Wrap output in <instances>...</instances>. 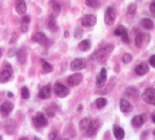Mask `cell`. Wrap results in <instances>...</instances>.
<instances>
[{
	"instance_id": "cell-27",
	"label": "cell",
	"mask_w": 155,
	"mask_h": 140,
	"mask_svg": "<svg viewBox=\"0 0 155 140\" xmlns=\"http://www.w3.org/2000/svg\"><path fill=\"white\" fill-rule=\"evenodd\" d=\"M48 28L51 29L52 32H56L57 30V24H56V19L54 16L50 17V21H48Z\"/></svg>"
},
{
	"instance_id": "cell-33",
	"label": "cell",
	"mask_w": 155,
	"mask_h": 140,
	"mask_svg": "<svg viewBox=\"0 0 155 140\" xmlns=\"http://www.w3.org/2000/svg\"><path fill=\"white\" fill-rule=\"evenodd\" d=\"M135 12H136V5L131 3V5H129L128 8H127V14H128V15H133Z\"/></svg>"
},
{
	"instance_id": "cell-26",
	"label": "cell",
	"mask_w": 155,
	"mask_h": 140,
	"mask_svg": "<svg viewBox=\"0 0 155 140\" xmlns=\"http://www.w3.org/2000/svg\"><path fill=\"white\" fill-rule=\"evenodd\" d=\"M42 69H43L44 73H50L53 71V66L51 64H48V62L42 61Z\"/></svg>"
},
{
	"instance_id": "cell-6",
	"label": "cell",
	"mask_w": 155,
	"mask_h": 140,
	"mask_svg": "<svg viewBox=\"0 0 155 140\" xmlns=\"http://www.w3.org/2000/svg\"><path fill=\"white\" fill-rule=\"evenodd\" d=\"M54 89H55V94L58 97H61V98H65L69 94V88L66 87L65 85H63L61 83H56L55 86H54Z\"/></svg>"
},
{
	"instance_id": "cell-8",
	"label": "cell",
	"mask_w": 155,
	"mask_h": 140,
	"mask_svg": "<svg viewBox=\"0 0 155 140\" xmlns=\"http://www.w3.org/2000/svg\"><path fill=\"white\" fill-rule=\"evenodd\" d=\"M99 126H100L99 120H93V121H91L90 126H88V128H87L86 131L87 135L90 136V137L95 136L97 134V132H98V129H99Z\"/></svg>"
},
{
	"instance_id": "cell-4",
	"label": "cell",
	"mask_w": 155,
	"mask_h": 140,
	"mask_svg": "<svg viewBox=\"0 0 155 140\" xmlns=\"http://www.w3.org/2000/svg\"><path fill=\"white\" fill-rule=\"evenodd\" d=\"M115 18H116V13H115V10L114 8L109 7L108 9L106 10V14H104V22H106L107 25H109V26H112L115 22Z\"/></svg>"
},
{
	"instance_id": "cell-46",
	"label": "cell",
	"mask_w": 155,
	"mask_h": 140,
	"mask_svg": "<svg viewBox=\"0 0 155 140\" xmlns=\"http://www.w3.org/2000/svg\"><path fill=\"white\" fill-rule=\"evenodd\" d=\"M19 140H28V139H27V138H21Z\"/></svg>"
},
{
	"instance_id": "cell-28",
	"label": "cell",
	"mask_w": 155,
	"mask_h": 140,
	"mask_svg": "<svg viewBox=\"0 0 155 140\" xmlns=\"http://www.w3.org/2000/svg\"><path fill=\"white\" fill-rule=\"evenodd\" d=\"M107 105V99L104 98V97H99V98H97L96 100V107L98 109H102L104 108Z\"/></svg>"
},
{
	"instance_id": "cell-34",
	"label": "cell",
	"mask_w": 155,
	"mask_h": 140,
	"mask_svg": "<svg viewBox=\"0 0 155 140\" xmlns=\"http://www.w3.org/2000/svg\"><path fill=\"white\" fill-rule=\"evenodd\" d=\"M131 59H133V57H131L130 54H128V53L124 54V56H123V62H124V63H125V64L130 63Z\"/></svg>"
},
{
	"instance_id": "cell-17",
	"label": "cell",
	"mask_w": 155,
	"mask_h": 140,
	"mask_svg": "<svg viewBox=\"0 0 155 140\" xmlns=\"http://www.w3.org/2000/svg\"><path fill=\"white\" fill-rule=\"evenodd\" d=\"M120 109H121L122 112L127 113V112H130L133 110V106L126 99H121V102H120Z\"/></svg>"
},
{
	"instance_id": "cell-14",
	"label": "cell",
	"mask_w": 155,
	"mask_h": 140,
	"mask_svg": "<svg viewBox=\"0 0 155 140\" xmlns=\"http://www.w3.org/2000/svg\"><path fill=\"white\" fill-rule=\"evenodd\" d=\"M145 122V115L144 114H139V115H135L133 118H131V125L134 127L138 128L141 127V126L144 124Z\"/></svg>"
},
{
	"instance_id": "cell-5",
	"label": "cell",
	"mask_w": 155,
	"mask_h": 140,
	"mask_svg": "<svg viewBox=\"0 0 155 140\" xmlns=\"http://www.w3.org/2000/svg\"><path fill=\"white\" fill-rule=\"evenodd\" d=\"M149 41H150V37H149V35L142 34V32H139L135 38V44H136V46L139 48H141L144 44L148 43Z\"/></svg>"
},
{
	"instance_id": "cell-24",
	"label": "cell",
	"mask_w": 155,
	"mask_h": 140,
	"mask_svg": "<svg viewBox=\"0 0 155 140\" xmlns=\"http://www.w3.org/2000/svg\"><path fill=\"white\" fill-rule=\"evenodd\" d=\"M91 120L90 118H84L81 120V122L79 123V127H80L81 131H87V128L90 126V123H91Z\"/></svg>"
},
{
	"instance_id": "cell-22",
	"label": "cell",
	"mask_w": 155,
	"mask_h": 140,
	"mask_svg": "<svg viewBox=\"0 0 155 140\" xmlns=\"http://www.w3.org/2000/svg\"><path fill=\"white\" fill-rule=\"evenodd\" d=\"M15 126H16V124H15V122L13 121V120H11V121L7 122L5 125V132H7L8 134H13L15 131Z\"/></svg>"
},
{
	"instance_id": "cell-13",
	"label": "cell",
	"mask_w": 155,
	"mask_h": 140,
	"mask_svg": "<svg viewBox=\"0 0 155 140\" xmlns=\"http://www.w3.org/2000/svg\"><path fill=\"white\" fill-rule=\"evenodd\" d=\"M86 66V62L84 58H77L71 63V69L73 71H78V70H82Z\"/></svg>"
},
{
	"instance_id": "cell-51",
	"label": "cell",
	"mask_w": 155,
	"mask_h": 140,
	"mask_svg": "<svg viewBox=\"0 0 155 140\" xmlns=\"http://www.w3.org/2000/svg\"><path fill=\"white\" fill-rule=\"evenodd\" d=\"M0 98H1V97H0Z\"/></svg>"
},
{
	"instance_id": "cell-42",
	"label": "cell",
	"mask_w": 155,
	"mask_h": 140,
	"mask_svg": "<svg viewBox=\"0 0 155 140\" xmlns=\"http://www.w3.org/2000/svg\"><path fill=\"white\" fill-rule=\"evenodd\" d=\"M22 30L23 32H28V26L26 24H22Z\"/></svg>"
},
{
	"instance_id": "cell-44",
	"label": "cell",
	"mask_w": 155,
	"mask_h": 140,
	"mask_svg": "<svg viewBox=\"0 0 155 140\" xmlns=\"http://www.w3.org/2000/svg\"><path fill=\"white\" fill-rule=\"evenodd\" d=\"M152 122L153 123H155V111L152 113Z\"/></svg>"
},
{
	"instance_id": "cell-40",
	"label": "cell",
	"mask_w": 155,
	"mask_h": 140,
	"mask_svg": "<svg viewBox=\"0 0 155 140\" xmlns=\"http://www.w3.org/2000/svg\"><path fill=\"white\" fill-rule=\"evenodd\" d=\"M150 11L152 12L153 15H155V0H153L150 5Z\"/></svg>"
},
{
	"instance_id": "cell-35",
	"label": "cell",
	"mask_w": 155,
	"mask_h": 140,
	"mask_svg": "<svg viewBox=\"0 0 155 140\" xmlns=\"http://www.w3.org/2000/svg\"><path fill=\"white\" fill-rule=\"evenodd\" d=\"M83 37V30L81 28H78L75 29V32H74V38L77 39H80Z\"/></svg>"
},
{
	"instance_id": "cell-37",
	"label": "cell",
	"mask_w": 155,
	"mask_h": 140,
	"mask_svg": "<svg viewBox=\"0 0 155 140\" xmlns=\"http://www.w3.org/2000/svg\"><path fill=\"white\" fill-rule=\"evenodd\" d=\"M121 38H122V40L125 42V43H128V42H129V36H128V32H127V30H126V32L122 35Z\"/></svg>"
},
{
	"instance_id": "cell-1",
	"label": "cell",
	"mask_w": 155,
	"mask_h": 140,
	"mask_svg": "<svg viewBox=\"0 0 155 140\" xmlns=\"http://www.w3.org/2000/svg\"><path fill=\"white\" fill-rule=\"evenodd\" d=\"M113 50V45H107L104 48H101L100 50L94 53L92 55L93 59H96L98 63H104V61L108 59V57L110 56V53Z\"/></svg>"
},
{
	"instance_id": "cell-50",
	"label": "cell",
	"mask_w": 155,
	"mask_h": 140,
	"mask_svg": "<svg viewBox=\"0 0 155 140\" xmlns=\"http://www.w3.org/2000/svg\"><path fill=\"white\" fill-rule=\"evenodd\" d=\"M0 140H2V138H1V136H0Z\"/></svg>"
},
{
	"instance_id": "cell-23",
	"label": "cell",
	"mask_w": 155,
	"mask_h": 140,
	"mask_svg": "<svg viewBox=\"0 0 155 140\" xmlns=\"http://www.w3.org/2000/svg\"><path fill=\"white\" fill-rule=\"evenodd\" d=\"M91 48H92V43H91L90 40H83V41H81L79 43V48L83 52L88 51Z\"/></svg>"
},
{
	"instance_id": "cell-9",
	"label": "cell",
	"mask_w": 155,
	"mask_h": 140,
	"mask_svg": "<svg viewBox=\"0 0 155 140\" xmlns=\"http://www.w3.org/2000/svg\"><path fill=\"white\" fill-rule=\"evenodd\" d=\"M96 22H97V18H96V16L95 15H93V14H86L84 17L82 18V25L84 27H92V26H94L95 24H96Z\"/></svg>"
},
{
	"instance_id": "cell-31",
	"label": "cell",
	"mask_w": 155,
	"mask_h": 140,
	"mask_svg": "<svg viewBox=\"0 0 155 140\" xmlns=\"http://www.w3.org/2000/svg\"><path fill=\"white\" fill-rule=\"evenodd\" d=\"M30 97V93H29V89L26 86H24L22 88V98L23 99H28Z\"/></svg>"
},
{
	"instance_id": "cell-10",
	"label": "cell",
	"mask_w": 155,
	"mask_h": 140,
	"mask_svg": "<svg viewBox=\"0 0 155 140\" xmlns=\"http://www.w3.org/2000/svg\"><path fill=\"white\" fill-rule=\"evenodd\" d=\"M107 81V69L106 68H102L100 69V72L97 75V78H96V84L98 87H101L104 85Z\"/></svg>"
},
{
	"instance_id": "cell-15",
	"label": "cell",
	"mask_w": 155,
	"mask_h": 140,
	"mask_svg": "<svg viewBox=\"0 0 155 140\" xmlns=\"http://www.w3.org/2000/svg\"><path fill=\"white\" fill-rule=\"evenodd\" d=\"M32 40H34L35 42H38V43H40L41 45H45L46 43H48V38H46V36L43 34V32H37V34H35L34 36H32Z\"/></svg>"
},
{
	"instance_id": "cell-2",
	"label": "cell",
	"mask_w": 155,
	"mask_h": 140,
	"mask_svg": "<svg viewBox=\"0 0 155 140\" xmlns=\"http://www.w3.org/2000/svg\"><path fill=\"white\" fill-rule=\"evenodd\" d=\"M11 78H12V68H11V65L7 63L5 64V68L0 72V83L8 82Z\"/></svg>"
},
{
	"instance_id": "cell-19",
	"label": "cell",
	"mask_w": 155,
	"mask_h": 140,
	"mask_svg": "<svg viewBox=\"0 0 155 140\" xmlns=\"http://www.w3.org/2000/svg\"><path fill=\"white\" fill-rule=\"evenodd\" d=\"M113 135L116 140H123L125 137V132L120 126H114L113 127Z\"/></svg>"
},
{
	"instance_id": "cell-12",
	"label": "cell",
	"mask_w": 155,
	"mask_h": 140,
	"mask_svg": "<svg viewBox=\"0 0 155 140\" xmlns=\"http://www.w3.org/2000/svg\"><path fill=\"white\" fill-rule=\"evenodd\" d=\"M83 80V75L81 73H74V75H71L70 77L68 78V84L70 86H75V85L80 84Z\"/></svg>"
},
{
	"instance_id": "cell-18",
	"label": "cell",
	"mask_w": 155,
	"mask_h": 140,
	"mask_svg": "<svg viewBox=\"0 0 155 140\" xmlns=\"http://www.w3.org/2000/svg\"><path fill=\"white\" fill-rule=\"evenodd\" d=\"M15 10H16V12L21 15L26 13L27 7H26V3H25L24 0H17L16 5H15Z\"/></svg>"
},
{
	"instance_id": "cell-25",
	"label": "cell",
	"mask_w": 155,
	"mask_h": 140,
	"mask_svg": "<svg viewBox=\"0 0 155 140\" xmlns=\"http://www.w3.org/2000/svg\"><path fill=\"white\" fill-rule=\"evenodd\" d=\"M140 24H141V26L144 29H147V30H151V29L154 27V24H153V22L150 18H143Z\"/></svg>"
},
{
	"instance_id": "cell-47",
	"label": "cell",
	"mask_w": 155,
	"mask_h": 140,
	"mask_svg": "<svg viewBox=\"0 0 155 140\" xmlns=\"http://www.w3.org/2000/svg\"><path fill=\"white\" fill-rule=\"evenodd\" d=\"M1 56H2V51L0 50V57H1Z\"/></svg>"
},
{
	"instance_id": "cell-39",
	"label": "cell",
	"mask_w": 155,
	"mask_h": 140,
	"mask_svg": "<svg viewBox=\"0 0 155 140\" xmlns=\"http://www.w3.org/2000/svg\"><path fill=\"white\" fill-rule=\"evenodd\" d=\"M149 64H150L153 68H155V55H152L149 58Z\"/></svg>"
},
{
	"instance_id": "cell-7",
	"label": "cell",
	"mask_w": 155,
	"mask_h": 140,
	"mask_svg": "<svg viewBox=\"0 0 155 140\" xmlns=\"http://www.w3.org/2000/svg\"><path fill=\"white\" fill-rule=\"evenodd\" d=\"M34 124L38 128L44 127V126L48 125V120H46L45 115L42 112H38L36 118H34Z\"/></svg>"
},
{
	"instance_id": "cell-36",
	"label": "cell",
	"mask_w": 155,
	"mask_h": 140,
	"mask_svg": "<svg viewBox=\"0 0 155 140\" xmlns=\"http://www.w3.org/2000/svg\"><path fill=\"white\" fill-rule=\"evenodd\" d=\"M50 140H63V139L58 136L57 132H53V133L50 135Z\"/></svg>"
},
{
	"instance_id": "cell-20",
	"label": "cell",
	"mask_w": 155,
	"mask_h": 140,
	"mask_svg": "<svg viewBox=\"0 0 155 140\" xmlns=\"http://www.w3.org/2000/svg\"><path fill=\"white\" fill-rule=\"evenodd\" d=\"M16 56H17V61L19 62V64H25V62H26V58H27V51L25 48H19L18 51H17L16 53Z\"/></svg>"
},
{
	"instance_id": "cell-16",
	"label": "cell",
	"mask_w": 155,
	"mask_h": 140,
	"mask_svg": "<svg viewBox=\"0 0 155 140\" xmlns=\"http://www.w3.org/2000/svg\"><path fill=\"white\" fill-rule=\"evenodd\" d=\"M135 72L137 73L138 75H147V73L149 72V66H148V64H145V63L139 64V65L135 68Z\"/></svg>"
},
{
	"instance_id": "cell-32",
	"label": "cell",
	"mask_w": 155,
	"mask_h": 140,
	"mask_svg": "<svg viewBox=\"0 0 155 140\" xmlns=\"http://www.w3.org/2000/svg\"><path fill=\"white\" fill-rule=\"evenodd\" d=\"M126 94L127 95H129V96H135L136 94H137V89L135 88V87H128V88L126 89Z\"/></svg>"
},
{
	"instance_id": "cell-21",
	"label": "cell",
	"mask_w": 155,
	"mask_h": 140,
	"mask_svg": "<svg viewBox=\"0 0 155 140\" xmlns=\"http://www.w3.org/2000/svg\"><path fill=\"white\" fill-rule=\"evenodd\" d=\"M51 96V87L48 86H43L40 91H39V98L41 99H48Z\"/></svg>"
},
{
	"instance_id": "cell-29",
	"label": "cell",
	"mask_w": 155,
	"mask_h": 140,
	"mask_svg": "<svg viewBox=\"0 0 155 140\" xmlns=\"http://www.w3.org/2000/svg\"><path fill=\"white\" fill-rule=\"evenodd\" d=\"M85 5L91 8H94V9L99 8V2H98L97 0H86V1H85Z\"/></svg>"
},
{
	"instance_id": "cell-49",
	"label": "cell",
	"mask_w": 155,
	"mask_h": 140,
	"mask_svg": "<svg viewBox=\"0 0 155 140\" xmlns=\"http://www.w3.org/2000/svg\"><path fill=\"white\" fill-rule=\"evenodd\" d=\"M153 135H154V136H155V131H154V132H153Z\"/></svg>"
},
{
	"instance_id": "cell-45",
	"label": "cell",
	"mask_w": 155,
	"mask_h": 140,
	"mask_svg": "<svg viewBox=\"0 0 155 140\" xmlns=\"http://www.w3.org/2000/svg\"><path fill=\"white\" fill-rule=\"evenodd\" d=\"M8 96H9V97H13V93L9 92V93H8Z\"/></svg>"
},
{
	"instance_id": "cell-43",
	"label": "cell",
	"mask_w": 155,
	"mask_h": 140,
	"mask_svg": "<svg viewBox=\"0 0 155 140\" xmlns=\"http://www.w3.org/2000/svg\"><path fill=\"white\" fill-rule=\"evenodd\" d=\"M15 51H16V48H13L12 50H10V52H9V56H10V57L14 55V52H15Z\"/></svg>"
},
{
	"instance_id": "cell-38",
	"label": "cell",
	"mask_w": 155,
	"mask_h": 140,
	"mask_svg": "<svg viewBox=\"0 0 155 140\" xmlns=\"http://www.w3.org/2000/svg\"><path fill=\"white\" fill-rule=\"evenodd\" d=\"M53 10H54V14L57 15L58 13H59V11H61V5H58V3H53Z\"/></svg>"
},
{
	"instance_id": "cell-41",
	"label": "cell",
	"mask_w": 155,
	"mask_h": 140,
	"mask_svg": "<svg viewBox=\"0 0 155 140\" xmlns=\"http://www.w3.org/2000/svg\"><path fill=\"white\" fill-rule=\"evenodd\" d=\"M30 22V17L28 16V15H26V16H24L22 18V24H26L28 25V23Z\"/></svg>"
},
{
	"instance_id": "cell-48",
	"label": "cell",
	"mask_w": 155,
	"mask_h": 140,
	"mask_svg": "<svg viewBox=\"0 0 155 140\" xmlns=\"http://www.w3.org/2000/svg\"><path fill=\"white\" fill-rule=\"evenodd\" d=\"M63 140H70V139H68V138H65V139H63Z\"/></svg>"
},
{
	"instance_id": "cell-30",
	"label": "cell",
	"mask_w": 155,
	"mask_h": 140,
	"mask_svg": "<svg viewBox=\"0 0 155 140\" xmlns=\"http://www.w3.org/2000/svg\"><path fill=\"white\" fill-rule=\"evenodd\" d=\"M125 32H126L125 27H124V26H119L117 28L115 29V30H114V35H115V36H117V37H121Z\"/></svg>"
},
{
	"instance_id": "cell-11",
	"label": "cell",
	"mask_w": 155,
	"mask_h": 140,
	"mask_svg": "<svg viewBox=\"0 0 155 140\" xmlns=\"http://www.w3.org/2000/svg\"><path fill=\"white\" fill-rule=\"evenodd\" d=\"M13 110V104L12 102H5L2 105H0V113L2 116H8Z\"/></svg>"
},
{
	"instance_id": "cell-3",
	"label": "cell",
	"mask_w": 155,
	"mask_h": 140,
	"mask_svg": "<svg viewBox=\"0 0 155 140\" xmlns=\"http://www.w3.org/2000/svg\"><path fill=\"white\" fill-rule=\"evenodd\" d=\"M142 99L147 104L154 105L155 106V88L149 87V88L145 89L142 94Z\"/></svg>"
}]
</instances>
